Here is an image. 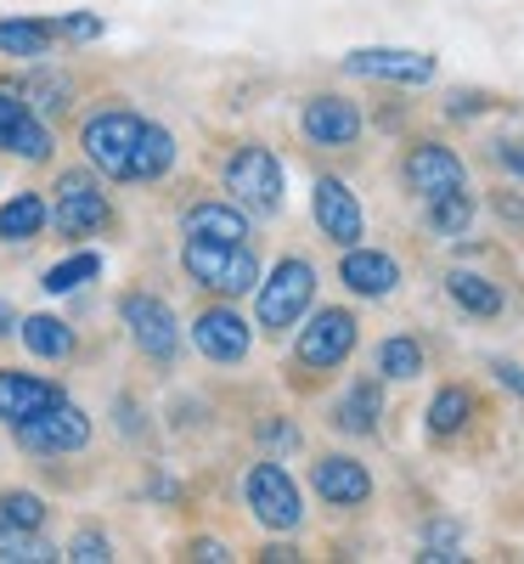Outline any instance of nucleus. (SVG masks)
Returning <instances> with one entry per match:
<instances>
[{"mask_svg": "<svg viewBox=\"0 0 524 564\" xmlns=\"http://www.w3.org/2000/svg\"><path fill=\"white\" fill-rule=\"evenodd\" d=\"M496 379H502V384H513V390H524V372H518V367H507V361H496Z\"/></svg>", "mask_w": 524, "mask_h": 564, "instance_id": "nucleus-36", "label": "nucleus"}, {"mask_svg": "<svg viewBox=\"0 0 524 564\" xmlns=\"http://www.w3.org/2000/svg\"><path fill=\"white\" fill-rule=\"evenodd\" d=\"M446 294L462 305V311H473V316H496L502 311V294H496V282H485V276H473V271H451L446 276Z\"/></svg>", "mask_w": 524, "mask_h": 564, "instance_id": "nucleus-23", "label": "nucleus"}, {"mask_svg": "<svg viewBox=\"0 0 524 564\" xmlns=\"http://www.w3.org/2000/svg\"><path fill=\"white\" fill-rule=\"evenodd\" d=\"M0 508H7L18 525H29V531H40V525H45V502H40L34 491H7V497H0Z\"/></svg>", "mask_w": 524, "mask_h": 564, "instance_id": "nucleus-30", "label": "nucleus"}, {"mask_svg": "<svg viewBox=\"0 0 524 564\" xmlns=\"http://www.w3.org/2000/svg\"><path fill=\"white\" fill-rule=\"evenodd\" d=\"M186 238H209V243H249V215L237 204H193L186 209Z\"/></svg>", "mask_w": 524, "mask_h": 564, "instance_id": "nucleus-17", "label": "nucleus"}, {"mask_svg": "<svg viewBox=\"0 0 524 564\" xmlns=\"http://www.w3.org/2000/svg\"><path fill=\"white\" fill-rule=\"evenodd\" d=\"M462 159L451 148H440V141H423V148L406 153V186L417 198H440V193H462Z\"/></svg>", "mask_w": 524, "mask_h": 564, "instance_id": "nucleus-11", "label": "nucleus"}, {"mask_svg": "<svg viewBox=\"0 0 524 564\" xmlns=\"http://www.w3.org/2000/svg\"><path fill=\"white\" fill-rule=\"evenodd\" d=\"M23 119H29V108L12 97V90H0V148H12V135H18Z\"/></svg>", "mask_w": 524, "mask_h": 564, "instance_id": "nucleus-31", "label": "nucleus"}, {"mask_svg": "<svg viewBox=\"0 0 524 564\" xmlns=\"http://www.w3.org/2000/svg\"><path fill=\"white\" fill-rule=\"evenodd\" d=\"M339 276H345V289H350V294H361V300H384V294H395L401 265H395L390 254H378V249H350L345 265H339Z\"/></svg>", "mask_w": 524, "mask_h": 564, "instance_id": "nucleus-16", "label": "nucleus"}, {"mask_svg": "<svg viewBox=\"0 0 524 564\" xmlns=\"http://www.w3.org/2000/svg\"><path fill=\"white\" fill-rule=\"evenodd\" d=\"M85 159L113 181H153L175 164V135L164 124H148V119L113 108L85 124Z\"/></svg>", "mask_w": 524, "mask_h": 564, "instance_id": "nucleus-1", "label": "nucleus"}, {"mask_svg": "<svg viewBox=\"0 0 524 564\" xmlns=\"http://www.w3.org/2000/svg\"><path fill=\"white\" fill-rule=\"evenodd\" d=\"M186 276L209 294H249L260 282V260L249 243H209V238H186Z\"/></svg>", "mask_w": 524, "mask_h": 564, "instance_id": "nucleus-2", "label": "nucleus"}, {"mask_svg": "<svg viewBox=\"0 0 524 564\" xmlns=\"http://www.w3.org/2000/svg\"><path fill=\"white\" fill-rule=\"evenodd\" d=\"M378 412H384V395H378V384H372V379H361V384L339 401L332 423H339L345 435H372V430H378Z\"/></svg>", "mask_w": 524, "mask_h": 564, "instance_id": "nucleus-20", "label": "nucleus"}, {"mask_svg": "<svg viewBox=\"0 0 524 564\" xmlns=\"http://www.w3.org/2000/svg\"><path fill=\"white\" fill-rule=\"evenodd\" d=\"M7 322H12V311H7V305H0V334H12V327H7Z\"/></svg>", "mask_w": 524, "mask_h": 564, "instance_id": "nucleus-38", "label": "nucleus"}, {"mask_svg": "<svg viewBox=\"0 0 524 564\" xmlns=\"http://www.w3.org/2000/svg\"><path fill=\"white\" fill-rule=\"evenodd\" d=\"M18 327H23V345H29L40 361L74 356V327H68V322H57V316H23Z\"/></svg>", "mask_w": 524, "mask_h": 564, "instance_id": "nucleus-19", "label": "nucleus"}, {"mask_svg": "<svg viewBox=\"0 0 524 564\" xmlns=\"http://www.w3.org/2000/svg\"><path fill=\"white\" fill-rule=\"evenodd\" d=\"M52 220V209L40 204V193H18L0 204V238L7 243H23V238H40V226Z\"/></svg>", "mask_w": 524, "mask_h": 564, "instance_id": "nucleus-21", "label": "nucleus"}, {"mask_svg": "<svg viewBox=\"0 0 524 564\" xmlns=\"http://www.w3.org/2000/svg\"><path fill=\"white\" fill-rule=\"evenodd\" d=\"M52 220H57L63 238H90V231L108 220V198L97 193V181H85V175L74 170V175L57 181V215H52Z\"/></svg>", "mask_w": 524, "mask_h": 564, "instance_id": "nucleus-9", "label": "nucleus"}, {"mask_svg": "<svg viewBox=\"0 0 524 564\" xmlns=\"http://www.w3.org/2000/svg\"><path fill=\"white\" fill-rule=\"evenodd\" d=\"M18 441L29 452H79L90 441V417L68 401H52V406H40L34 417L18 423Z\"/></svg>", "mask_w": 524, "mask_h": 564, "instance_id": "nucleus-7", "label": "nucleus"}, {"mask_svg": "<svg viewBox=\"0 0 524 564\" xmlns=\"http://www.w3.org/2000/svg\"><path fill=\"white\" fill-rule=\"evenodd\" d=\"M57 23H40V18H7L0 23V52L7 57H45Z\"/></svg>", "mask_w": 524, "mask_h": 564, "instance_id": "nucleus-22", "label": "nucleus"}, {"mask_svg": "<svg viewBox=\"0 0 524 564\" xmlns=\"http://www.w3.org/2000/svg\"><path fill=\"white\" fill-rule=\"evenodd\" d=\"M52 401H63L57 384L29 379V372H0V417H7L12 430H18L23 417H34L40 406H52Z\"/></svg>", "mask_w": 524, "mask_h": 564, "instance_id": "nucleus-18", "label": "nucleus"}, {"mask_svg": "<svg viewBox=\"0 0 524 564\" xmlns=\"http://www.w3.org/2000/svg\"><path fill=\"white\" fill-rule=\"evenodd\" d=\"M0 558H12V564H29V558H52V547H45L40 531L18 525L7 508H0Z\"/></svg>", "mask_w": 524, "mask_h": 564, "instance_id": "nucleus-24", "label": "nucleus"}, {"mask_svg": "<svg viewBox=\"0 0 524 564\" xmlns=\"http://www.w3.org/2000/svg\"><path fill=\"white\" fill-rule=\"evenodd\" d=\"M310 294H316V265L310 260H276L271 276L260 282V327L265 334H282L294 327L305 311H310Z\"/></svg>", "mask_w": 524, "mask_h": 564, "instance_id": "nucleus-3", "label": "nucleus"}, {"mask_svg": "<svg viewBox=\"0 0 524 564\" xmlns=\"http://www.w3.org/2000/svg\"><path fill=\"white\" fill-rule=\"evenodd\" d=\"M316 226H321V238H332L339 249H356L361 243V204H356V193L345 181H332V175H321L316 181Z\"/></svg>", "mask_w": 524, "mask_h": 564, "instance_id": "nucleus-12", "label": "nucleus"}, {"mask_svg": "<svg viewBox=\"0 0 524 564\" xmlns=\"http://www.w3.org/2000/svg\"><path fill=\"white\" fill-rule=\"evenodd\" d=\"M193 339H198V350L209 356V361H243L249 356V322L237 316V311H204L198 322H193Z\"/></svg>", "mask_w": 524, "mask_h": 564, "instance_id": "nucleus-14", "label": "nucleus"}, {"mask_svg": "<svg viewBox=\"0 0 524 564\" xmlns=\"http://www.w3.org/2000/svg\"><path fill=\"white\" fill-rule=\"evenodd\" d=\"M468 412H473V395L468 390H440L435 406H428V430H435V435H457L462 423H468Z\"/></svg>", "mask_w": 524, "mask_h": 564, "instance_id": "nucleus-27", "label": "nucleus"}, {"mask_svg": "<svg viewBox=\"0 0 524 564\" xmlns=\"http://www.w3.org/2000/svg\"><path fill=\"white\" fill-rule=\"evenodd\" d=\"M496 209H502L507 220H524V204H518V198H496Z\"/></svg>", "mask_w": 524, "mask_h": 564, "instance_id": "nucleus-37", "label": "nucleus"}, {"mask_svg": "<svg viewBox=\"0 0 524 564\" xmlns=\"http://www.w3.org/2000/svg\"><path fill=\"white\" fill-rule=\"evenodd\" d=\"M299 130L316 141V148H350V141L361 135V113L345 97H310L305 113H299Z\"/></svg>", "mask_w": 524, "mask_h": 564, "instance_id": "nucleus-13", "label": "nucleus"}, {"mask_svg": "<svg viewBox=\"0 0 524 564\" xmlns=\"http://www.w3.org/2000/svg\"><path fill=\"white\" fill-rule=\"evenodd\" d=\"M57 29H63V34H74V40H97V34H102V23H97V18H79V12H74V18H63Z\"/></svg>", "mask_w": 524, "mask_h": 564, "instance_id": "nucleus-33", "label": "nucleus"}, {"mask_svg": "<svg viewBox=\"0 0 524 564\" xmlns=\"http://www.w3.org/2000/svg\"><path fill=\"white\" fill-rule=\"evenodd\" d=\"M12 153H18V159H52V130L29 113V119L18 124V135H12Z\"/></svg>", "mask_w": 524, "mask_h": 564, "instance_id": "nucleus-29", "label": "nucleus"}, {"mask_svg": "<svg viewBox=\"0 0 524 564\" xmlns=\"http://www.w3.org/2000/svg\"><path fill=\"white\" fill-rule=\"evenodd\" d=\"M260 441H271V446H288V441H294V430H288V423H265Z\"/></svg>", "mask_w": 524, "mask_h": 564, "instance_id": "nucleus-35", "label": "nucleus"}, {"mask_svg": "<svg viewBox=\"0 0 524 564\" xmlns=\"http://www.w3.org/2000/svg\"><path fill=\"white\" fill-rule=\"evenodd\" d=\"M310 480H316V491H321L332 508H361V502L372 497V475H367L356 457H321Z\"/></svg>", "mask_w": 524, "mask_h": 564, "instance_id": "nucleus-15", "label": "nucleus"}, {"mask_svg": "<svg viewBox=\"0 0 524 564\" xmlns=\"http://www.w3.org/2000/svg\"><path fill=\"white\" fill-rule=\"evenodd\" d=\"M226 193L243 204V209L276 215V209H282V164H276V153H265V148H237L231 164H226Z\"/></svg>", "mask_w": 524, "mask_h": 564, "instance_id": "nucleus-5", "label": "nucleus"}, {"mask_svg": "<svg viewBox=\"0 0 524 564\" xmlns=\"http://www.w3.org/2000/svg\"><path fill=\"white\" fill-rule=\"evenodd\" d=\"M496 159H502L507 170H518V175H524V135H518V141H502V148H496Z\"/></svg>", "mask_w": 524, "mask_h": 564, "instance_id": "nucleus-34", "label": "nucleus"}, {"mask_svg": "<svg viewBox=\"0 0 524 564\" xmlns=\"http://www.w3.org/2000/svg\"><path fill=\"white\" fill-rule=\"evenodd\" d=\"M378 372H384V379H417L423 372V345L417 339H384L378 345Z\"/></svg>", "mask_w": 524, "mask_h": 564, "instance_id": "nucleus-25", "label": "nucleus"}, {"mask_svg": "<svg viewBox=\"0 0 524 564\" xmlns=\"http://www.w3.org/2000/svg\"><path fill=\"white\" fill-rule=\"evenodd\" d=\"M68 558H79V564H85V558H90V564H108L113 553H108V542H102L97 531H79V536H74V547H68Z\"/></svg>", "mask_w": 524, "mask_h": 564, "instance_id": "nucleus-32", "label": "nucleus"}, {"mask_svg": "<svg viewBox=\"0 0 524 564\" xmlns=\"http://www.w3.org/2000/svg\"><path fill=\"white\" fill-rule=\"evenodd\" d=\"M345 68L361 74V79H390V85L435 79V57H428V52H395V45H361V52L345 57Z\"/></svg>", "mask_w": 524, "mask_h": 564, "instance_id": "nucleus-8", "label": "nucleus"}, {"mask_svg": "<svg viewBox=\"0 0 524 564\" xmlns=\"http://www.w3.org/2000/svg\"><path fill=\"white\" fill-rule=\"evenodd\" d=\"M356 350V316L350 311H316L299 334V361L305 367H339Z\"/></svg>", "mask_w": 524, "mask_h": 564, "instance_id": "nucleus-10", "label": "nucleus"}, {"mask_svg": "<svg viewBox=\"0 0 524 564\" xmlns=\"http://www.w3.org/2000/svg\"><path fill=\"white\" fill-rule=\"evenodd\" d=\"M468 220H473L468 193H440V198H428V226H435L440 238H462Z\"/></svg>", "mask_w": 524, "mask_h": 564, "instance_id": "nucleus-26", "label": "nucleus"}, {"mask_svg": "<svg viewBox=\"0 0 524 564\" xmlns=\"http://www.w3.org/2000/svg\"><path fill=\"white\" fill-rule=\"evenodd\" d=\"M90 276H97V254H74V260L45 271V289H52V294H74L79 282H90Z\"/></svg>", "mask_w": 524, "mask_h": 564, "instance_id": "nucleus-28", "label": "nucleus"}, {"mask_svg": "<svg viewBox=\"0 0 524 564\" xmlns=\"http://www.w3.org/2000/svg\"><path fill=\"white\" fill-rule=\"evenodd\" d=\"M243 497H249V508H254V520H260V525H271V531H294V525L305 520L299 486L288 480V468H282V463H271V457L249 468Z\"/></svg>", "mask_w": 524, "mask_h": 564, "instance_id": "nucleus-4", "label": "nucleus"}, {"mask_svg": "<svg viewBox=\"0 0 524 564\" xmlns=\"http://www.w3.org/2000/svg\"><path fill=\"white\" fill-rule=\"evenodd\" d=\"M124 327H130V339L141 345V356H153V361H170L181 350V327H175V311L153 294H124L119 305Z\"/></svg>", "mask_w": 524, "mask_h": 564, "instance_id": "nucleus-6", "label": "nucleus"}]
</instances>
